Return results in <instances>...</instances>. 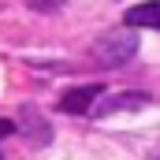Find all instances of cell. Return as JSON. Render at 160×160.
Here are the masks:
<instances>
[{
	"label": "cell",
	"mask_w": 160,
	"mask_h": 160,
	"mask_svg": "<svg viewBox=\"0 0 160 160\" xmlns=\"http://www.w3.org/2000/svg\"><path fill=\"white\" fill-rule=\"evenodd\" d=\"M97 97H101V86H78V89L63 93L60 108H63V112H75V116H82V112H89V108H93V101H97Z\"/></svg>",
	"instance_id": "obj_3"
},
{
	"label": "cell",
	"mask_w": 160,
	"mask_h": 160,
	"mask_svg": "<svg viewBox=\"0 0 160 160\" xmlns=\"http://www.w3.org/2000/svg\"><path fill=\"white\" fill-rule=\"evenodd\" d=\"M60 4H63V0H34V8H38V11H56Z\"/></svg>",
	"instance_id": "obj_5"
},
{
	"label": "cell",
	"mask_w": 160,
	"mask_h": 160,
	"mask_svg": "<svg viewBox=\"0 0 160 160\" xmlns=\"http://www.w3.org/2000/svg\"><path fill=\"white\" fill-rule=\"evenodd\" d=\"M123 22H127L130 30H138V26L160 30V0H153V4H134V8L123 15Z\"/></svg>",
	"instance_id": "obj_2"
},
{
	"label": "cell",
	"mask_w": 160,
	"mask_h": 160,
	"mask_svg": "<svg viewBox=\"0 0 160 160\" xmlns=\"http://www.w3.org/2000/svg\"><path fill=\"white\" fill-rule=\"evenodd\" d=\"M93 56H97L104 67H119V63H127V60L138 56V34H130V30H112V34H104V38L97 41Z\"/></svg>",
	"instance_id": "obj_1"
},
{
	"label": "cell",
	"mask_w": 160,
	"mask_h": 160,
	"mask_svg": "<svg viewBox=\"0 0 160 160\" xmlns=\"http://www.w3.org/2000/svg\"><path fill=\"white\" fill-rule=\"evenodd\" d=\"M145 93H116L112 101H104V104H97V116H116V112H138V108H145Z\"/></svg>",
	"instance_id": "obj_4"
},
{
	"label": "cell",
	"mask_w": 160,
	"mask_h": 160,
	"mask_svg": "<svg viewBox=\"0 0 160 160\" xmlns=\"http://www.w3.org/2000/svg\"><path fill=\"white\" fill-rule=\"evenodd\" d=\"M11 130H15V123H8V119H0V138H8V134H11Z\"/></svg>",
	"instance_id": "obj_6"
}]
</instances>
